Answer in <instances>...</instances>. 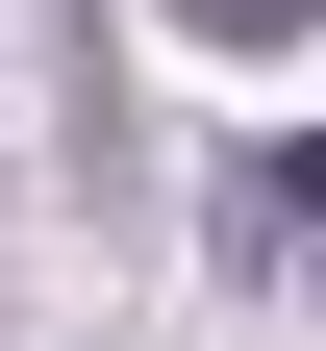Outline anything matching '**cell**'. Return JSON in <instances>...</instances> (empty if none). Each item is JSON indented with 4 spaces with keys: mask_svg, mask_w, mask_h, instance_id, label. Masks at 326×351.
<instances>
[{
    "mask_svg": "<svg viewBox=\"0 0 326 351\" xmlns=\"http://www.w3.org/2000/svg\"><path fill=\"white\" fill-rule=\"evenodd\" d=\"M276 226H326V125H301V151H276Z\"/></svg>",
    "mask_w": 326,
    "mask_h": 351,
    "instance_id": "2",
    "label": "cell"
},
{
    "mask_svg": "<svg viewBox=\"0 0 326 351\" xmlns=\"http://www.w3.org/2000/svg\"><path fill=\"white\" fill-rule=\"evenodd\" d=\"M176 25H201V51H301L326 0H176Z\"/></svg>",
    "mask_w": 326,
    "mask_h": 351,
    "instance_id": "1",
    "label": "cell"
}]
</instances>
